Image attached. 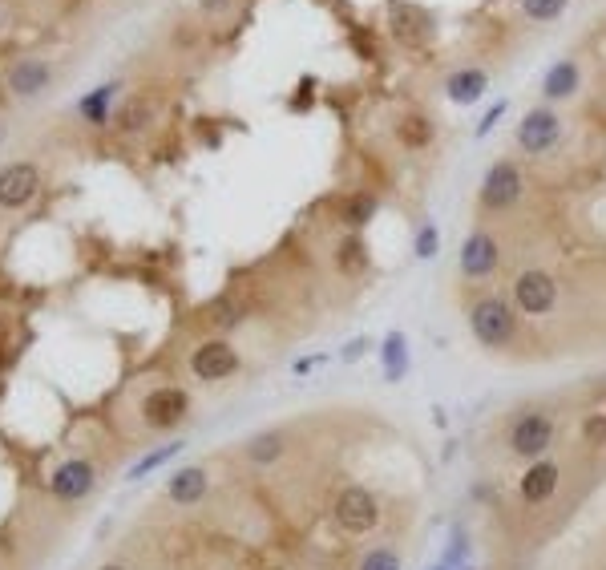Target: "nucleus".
I'll list each match as a JSON object with an SVG mask.
<instances>
[{
	"label": "nucleus",
	"instance_id": "f257e3e1",
	"mask_svg": "<svg viewBox=\"0 0 606 570\" xmlns=\"http://www.w3.org/2000/svg\"><path fill=\"white\" fill-rule=\"evenodd\" d=\"M469 328L485 348H505L518 332V320L505 300H477L469 308Z\"/></svg>",
	"mask_w": 606,
	"mask_h": 570
},
{
	"label": "nucleus",
	"instance_id": "f03ea898",
	"mask_svg": "<svg viewBox=\"0 0 606 570\" xmlns=\"http://www.w3.org/2000/svg\"><path fill=\"white\" fill-rule=\"evenodd\" d=\"M97 490V469L85 457H65L57 461V469L49 473V494L57 502H81Z\"/></svg>",
	"mask_w": 606,
	"mask_h": 570
},
{
	"label": "nucleus",
	"instance_id": "7ed1b4c3",
	"mask_svg": "<svg viewBox=\"0 0 606 570\" xmlns=\"http://www.w3.org/2000/svg\"><path fill=\"white\" fill-rule=\"evenodd\" d=\"M518 199H522V170H518V162H510V158L493 162L485 182H481V207L485 211H510Z\"/></svg>",
	"mask_w": 606,
	"mask_h": 570
},
{
	"label": "nucleus",
	"instance_id": "20e7f679",
	"mask_svg": "<svg viewBox=\"0 0 606 570\" xmlns=\"http://www.w3.org/2000/svg\"><path fill=\"white\" fill-rule=\"evenodd\" d=\"M41 190V174L33 162H9L5 170H0V207L5 211H21L37 199Z\"/></svg>",
	"mask_w": 606,
	"mask_h": 570
},
{
	"label": "nucleus",
	"instance_id": "39448f33",
	"mask_svg": "<svg viewBox=\"0 0 606 570\" xmlns=\"http://www.w3.org/2000/svg\"><path fill=\"white\" fill-rule=\"evenodd\" d=\"M235 368H239V352H235V344H227L223 336L202 340V344L194 348V356H190V372H194L198 380H227Z\"/></svg>",
	"mask_w": 606,
	"mask_h": 570
},
{
	"label": "nucleus",
	"instance_id": "423d86ee",
	"mask_svg": "<svg viewBox=\"0 0 606 570\" xmlns=\"http://www.w3.org/2000/svg\"><path fill=\"white\" fill-rule=\"evenodd\" d=\"M558 138H562V118L554 110H546V106L530 110L522 118V126H518V146L526 154H546V150L558 146Z\"/></svg>",
	"mask_w": 606,
	"mask_h": 570
},
{
	"label": "nucleus",
	"instance_id": "0eeeda50",
	"mask_svg": "<svg viewBox=\"0 0 606 570\" xmlns=\"http://www.w3.org/2000/svg\"><path fill=\"white\" fill-rule=\"evenodd\" d=\"M514 300H518V308H522L526 316H546V312L558 304V283H554V275H546V271H526V275H518V283H514Z\"/></svg>",
	"mask_w": 606,
	"mask_h": 570
},
{
	"label": "nucleus",
	"instance_id": "6e6552de",
	"mask_svg": "<svg viewBox=\"0 0 606 570\" xmlns=\"http://www.w3.org/2000/svg\"><path fill=\"white\" fill-rule=\"evenodd\" d=\"M186 413H190V397L186 389H174V385H162L142 401V417L154 429H174L178 421H186Z\"/></svg>",
	"mask_w": 606,
	"mask_h": 570
},
{
	"label": "nucleus",
	"instance_id": "1a4fd4ad",
	"mask_svg": "<svg viewBox=\"0 0 606 570\" xmlns=\"http://www.w3.org/2000/svg\"><path fill=\"white\" fill-rule=\"evenodd\" d=\"M554 441V421L546 413H526L514 429H510V449L518 457H542Z\"/></svg>",
	"mask_w": 606,
	"mask_h": 570
},
{
	"label": "nucleus",
	"instance_id": "9d476101",
	"mask_svg": "<svg viewBox=\"0 0 606 570\" xmlns=\"http://www.w3.org/2000/svg\"><path fill=\"white\" fill-rule=\"evenodd\" d=\"M336 522H340V530H348V534L372 530V526H376V498H372L368 490H360V486H348V490L336 498Z\"/></svg>",
	"mask_w": 606,
	"mask_h": 570
},
{
	"label": "nucleus",
	"instance_id": "9b49d317",
	"mask_svg": "<svg viewBox=\"0 0 606 570\" xmlns=\"http://www.w3.org/2000/svg\"><path fill=\"white\" fill-rule=\"evenodd\" d=\"M388 25H392L400 45H425L433 37L429 13L417 9V5H400V0H388Z\"/></svg>",
	"mask_w": 606,
	"mask_h": 570
},
{
	"label": "nucleus",
	"instance_id": "f8f14e48",
	"mask_svg": "<svg viewBox=\"0 0 606 570\" xmlns=\"http://www.w3.org/2000/svg\"><path fill=\"white\" fill-rule=\"evenodd\" d=\"M49 85H53V65L41 61V57H21L9 69V89L17 93V98H41Z\"/></svg>",
	"mask_w": 606,
	"mask_h": 570
},
{
	"label": "nucleus",
	"instance_id": "ddd939ff",
	"mask_svg": "<svg viewBox=\"0 0 606 570\" xmlns=\"http://www.w3.org/2000/svg\"><path fill=\"white\" fill-rule=\"evenodd\" d=\"M211 482H207V469H198V465H186V469H174L170 473V482H166V498L174 506H198L202 498H207Z\"/></svg>",
	"mask_w": 606,
	"mask_h": 570
},
{
	"label": "nucleus",
	"instance_id": "4468645a",
	"mask_svg": "<svg viewBox=\"0 0 606 570\" xmlns=\"http://www.w3.org/2000/svg\"><path fill=\"white\" fill-rule=\"evenodd\" d=\"M497 267V243L485 231H473L461 247V275L465 279H485Z\"/></svg>",
	"mask_w": 606,
	"mask_h": 570
},
{
	"label": "nucleus",
	"instance_id": "2eb2a0df",
	"mask_svg": "<svg viewBox=\"0 0 606 570\" xmlns=\"http://www.w3.org/2000/svg\"><path fill=\"white\" fill-rule=\"evenodd\" d=\"M485 89H489V77H485V69H477V65L453 69V73L445 77V98H449L453 106H473Z\"/></svg>",
	"mask_w": 606,
	"mask_h": 570
},
{
	"label": "nucleus",
	"instance_id": "dca6fc26",
	"mask_svg": "<svg viewBox=\"0 0 606 570\" xmlns=\"http://www.w3.org/2000/svg\"><path fill=\"white\" fill-rule=\"evenodd\" d=\"M122 93V81H106V85H97L93 93H85V98L77 102V114H81V122H89V126H106L118 110H114V98Z\"/></svg>",
	"mask_w": 606,
	"mask_h": 570
},
{
	"label": "nucleus",
	"instance_id": "f3484780",
	"mask_svg": "<svg viewBox=\"0 0 606 570\" xmlns=\"http://www.w3.org/2000/svg\"><path fill=\"white\" fill-rule=\"evenodd\" d=\"M554 490H558V465H554V461H534V465L522 473V498H526L530 506H542Z\"/></svg>",
	"mask_w": 606,
	"mask_h": 570
},
{
	"label": "nucleus",
	"instance_id": "a211bd4d",
	"mask_svg": "<svg viewBox=\"0 0 606 570\" xmlns=\"http://www.w3.org/2000/svg\"><path fill=\"white\" fill-rule=\"evenodd\" d=\"M578 81H582V73H578V65L566 57V61H558V65L546 69L542 93H546L550 102H562V98H574V93H578Z\"/></svg>",
	"mask_w": 606,
	"mask_h": 570
},
{
	"label": "nucleus",
	"instance_id": "6ab92c4d",
	"mask_svg": "<svg viewBox=\"0 0 606 570\" xmlns=\"http://www.w3.org/2000/svg\"><path fill=\"white\" fill-rule=\"evenodd\" d=\"M380 364L388 372V380H400L404 372H409V344H404L400 332H388L384 344H380Z\"/></svg>",
	"mask_w": 606,
	"mask_h": 570
},
{
	"label": "nucleus",
	"instance_id": "aec40b11",
	"mask_svg": "<svg viewBox=\"0 0 606 570\" xmlns=\"http://www.w3.org/2000/svg\"><path fill=\"white\" fill-rule=\"evenodd\" d=\"M150 114H154V110H150L146 98H130V102H122V110H118L114 118H118V126H122L126 134H138V130L150 126Z\"/></svg>",
	"mask_w": 606,
	"mask_h": 570
},
{
	"label": "nucleus",
	"instance_id": "412c9836",
	"mask_svg": "<svg viewBox=\"0 0 606 570\" xmlns=\"http://www.w3.org/2000/svg\"><path fill=\"white\" fill-rule=\"evenodd\" d=\"M247 457H251L255 465L279 461V457H283V433H259V437H251V441H247Z\"/></svg>",
	"mask_w": 606,
	"mask_h": 570
},
{
	"label": "nucleus",
	"instance_id": "4be33fe9",
	"mask_svg": "<svg viewBox=\"0 0 606 570\" xmlns=\"http://www.w3.org/2000/svg\"><path fill=\"white\" fill-rule=\"evenodd\" d=\"M178 449H182V441H170V445H162V449H150L142 461H134V465H130V473H126V478H130V482H142L146 473H154L158 465H166V461H170Z\"/></svg>",
	"mask_w": 606,
	"mask_h": 570
},
{
	"label": "nucleus",
	"instance_id": "5701e85b",
	"mask_svg": "<svg viewBox=\"0 0 606 570\" xmlns=\"http://www.w3.org/2000/svg\"><path fill=\"white\" fill-rule=\"evenodd\" d=\"M372 215H376V199H372V195H348L344 207H340V219H344L348 227H364Z\"/></svg>",
	"mask_w": 606,
	"mask_h": 570
},
{
	"label": "nucleus",
	"instance_id": "b1692460",
	"mask_svg": "<svg viewBox=\"0 0 606 570\" xmlns=\"http://www.w3.org/2000/svg\"><path fill=\"white\" fill-rule=\"evenodd\" d=\"M400 142L404 146H413V150H421V146H429L433 142V126H429V118H421V114H409L400 122Z\"/></svg>",
	"mask_w": 606,
	"mask_h": 570
},
{
	"label": "nucleus",
	"instance_id": "393cba45",
	"mask_svg": "<svg viewBox=\"0 0 606 570\" xmlns=\"http://www.w3.org/2000/svg\"><path fill=\"white\" fill-rule=\"evenodd\" d=\"M522 13H526V21L546 25V21H558L566 13V0H522Z\"/></svg>",
	"mask_w": 606,
	"mask_h": 570
},
{
	"label": "nucleus",
	"instance_id": "a878e982",
	"mask_svg": "<svg viewBox=\"0 0 606 570\" xmlns=\"http://www.w3.org/2000/svg\"><path fill=\"white\" fill-rule=\"evenodd\" d=\"M368 267V251H364V243L352 235V239H344L340 243V271H348V275H356V271H364Z\"/></svg>",
	"mask_w": 606,
	"mask_h": 570
},
{
	"label": "nucleus",
	"instance_id": "bb28decb",
	"mask_svg": "<svg viewBox=\"0 0 606 570\" xmlns=\"http://www.w3.org/2000/svg\"><path fill=\"white\" fill-rule=\"evenodd\" d=\"M360 570H400V558H396L392 550H372Z\"/></svg>",
	"mask_w": 606,
	"mask_h": 570
},
{
	"label": "nucleus",
	"instance_id": "cd10ccee",
	"mask_svg": "<svg viewBox=\"0 0 606 570\" xmlns=\"http://www.w3.org/2000/svg\"><path fill=\"white\" fill-rule=\"evenodd\" d=\"M417 255H421V259H433V255H437V227H433V223H425V227L417 231Z\"/></svg>",
	"mask_w": 606,
	"mask_h": 570
},
{
	"label": "nucleus",
	"instance_id": "c85d7f7f",
	"mask_svg": "<svg viewBox=\"0 0 606 570\" xmlns=\"http://www.w3.org/2000/svg\"><path fill=\"white\" fill-rule=\"evenodd\" d=\"M501 118H505V102H497V106H489V114H485V118L477 122V138H485V134H489V130H493V126H497Z\"/></svg>",
	"mask_w": 606,
	"mask_h": 570
},
{
	"label": "nucleus",
	"instance_id": "c756f323",
	"mask_svg": "<svg viewBox=\"0 0 606 570\" xmlns=\"http://www.w3.org/2000/svg\"><path fill=\"white\" fill-rule=\"evenodd\" d=\"M215 324H223V328H231V324H239V312H235V304H215Z\"/></svg>",
	"mask_w": 606,
	"mask_h": 570
},
{
	"label": "nucleus",
	"instance_id": "7c9ffc66",
	"mask_svg": "<svg viewBox=\"0 0 606 570\" xmlns=\"http://www.w3.org/2000/svg\"><path fill=\"white\" fill-rule=\"evenodd\" d=\"M586 441H598V445L606 441V417H590L586 421Z\"/></svg>",
	"mask_w": 606,
	"mask_h": 570
},
{
	"label": "nucleus",
	"instance_id": "2f4dec72",
	"mask_svg": "<svg viewBox=\"0 0 606 570\" xmlns=\"http://www.w3.org/2000/svg\"><path fill=\"white\" fill-rule=\"evenodd\" d=\"M227 5H231V0H198V9H202V13H223Z\"/></svg>",
	"mask_w": 606,
	"mask_h": 570
},
{
	"label": "nucleus",
	"instance_id": "473e14b6",
	"mask_svg": "<svg viewBox=\"0 0 606 570\" xmlns=\"http://www.w3.org/2000/svg\"><path fill=\"white\" fill-rule=\"evenodd\" d=\"M364 348H368V340H352V348H344V360H356Z\"/></svg>",
	"mask_w": 606,
	"mask_h": 570
},
{
	"label": "nucleus",
	"instance_id": "72a5a7b5",
	"mask_svg": "<svg viewBox=\"0 0 606 570\" xmlns=\"http://www.w3.org/2000/svg\"><path fill=\"white\" fill-rule=\"evenodd\" d=\"M101 570H126L122 562H106V566H101Z\"/></svg>",
	"mask_w": 606,
	"mask_h": 570
},
{
	"label": "nucleus",
	"instance_id": "f704fd0d",
	"mask_svg": "<svg viewBox=\"0 0 606 570\" xmlns=\"http://www.w3.org/2000/svg\"><path fill=\"white\" fill-rule=\"evenodd\" d=\"M0 142H5V118H0Z\"/></svg>",
	"mask_w": 606,
	"mask_h": 570
}]
</instances>
